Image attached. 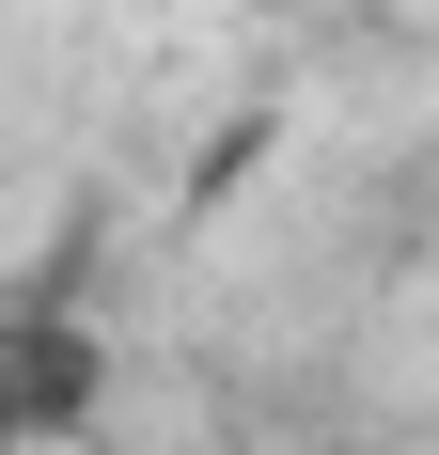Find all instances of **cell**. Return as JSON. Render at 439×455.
<instances>
[{
    "label": "cell",
    "mask_w": 439,
    "mask_h": 455,
    "mask_svg": "<svg viewBox=\"0 0 439 455\" xmlns=\"http://www.w3.org/2000/svg\"><path fill=\"white\" fill-rule=\"evenodd\" d=\"M47 440V393H32V315H0V455Z\"/></svg>",
    "instance_id": "1"
}]
</instances>
